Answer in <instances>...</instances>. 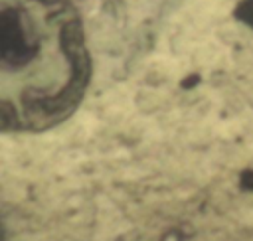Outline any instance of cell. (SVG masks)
I'll use <instances>...</instances> for the list:
<instances>
[{"mask_svg": "<svg viewBox=\"0 0 253 241\" xmlns=\"http://www.w3.org/2000/svg\"><path fill=\"white\" fill-rule=\"evenodd\" d=\"M81 22L69 0L0 2V119L4 132L65 120L89 83Z\"/></svg>", "mask_w": 253, "mask_h": 241, "instance_id": "6da1fadb", "label": "cell"}]
</instances>
